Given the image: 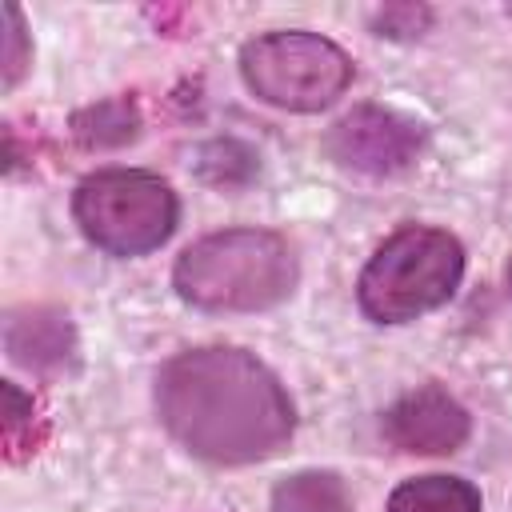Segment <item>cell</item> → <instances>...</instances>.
Segmentation results:
<instances>
[{"label": "cell", "mask_w": 512, "mask_h": 512, "mask_svg": "<svg viewBox=\"0 0 512 512\" xmlns=\"http://www.w3.org/2000/svg\"><path fill=\"white\" fill-rule=\"evenodd\" d=\"M156 412L168 436L208 464L268 460L296 428V408L276 372L228 344L172 356L156 376Z\"/></svg>", "instance_id": "cell-1"}, {"label": "cell", "mask_w": 512, "mask_h": 512, "mask_svg": "<svg viewBox=\"0 0 512 512\" xmlns=\"http://www.w3.org/2000/svg\"><path fill=\"white\" fill-rule=\"evenodd\" d=\"M296 252L268 228H228L188 244L172 268L184 304L200 312H264L292 296Z\"/></svg>", "instance_id": "cell-2"}, {"label": "cell", "mask_w": 512, "mask_h": 512, "mask_svg": "<svg viewBox=\"0 0 512 512\" xmlns=\"http://www.w3.org/2000/svg\"><path fill=\"white\" fill-rule=\"evenodd\" d=\"M464 276V248L452 232L404 224L360 272L356 300L376 324H408L452 300Z\"/></svg>", "instance_id": "cell-3"}, {"label": "cell", "mask_w": 512, "mask_h": 512, "mask_svg": "<svg viewBox=\"0 0 512 512\" xmlns=\"http://www.w3.org/2000/svg\"><path fill=\"white\" fill-rule=\"evenodd\" d=\"M72 216L80 232L108 256H144L160 248L180 216L176 192L156 172L104 168L76 184Z\"/></svg>", "instance_id": "cell-4"}, {"label": "cell", "mask_w": 512, "mask_h": 512, "mask_svg": "<svg viewBox=\"0 0 512 512\" xmlns=\"http://www.w3.org/2000/svg\"><path fill=\"white\" fill-rule=\"evenodd\" d=\"M240 76L272 108L320 112L352 84V60L320 32H268L244 44Z\"/></svg>", "instance_id": "cell-5"}, {"label": "cell", "mask_w": 512, "mask_h": 512, "mask_svg": "<svg viewBox=\"0 0 512 512\" xmlns=\"http://www.w3.org/2000/svg\"><path fill=\"white\" fill-rule=\"evenodd\" d=\"M328 156L352 172H368V176H392L404 172L420 148H424V128L392 108H352L344 120L332 124L328 140H324Z\"/></svg>", "instance_id": "cell-6"}, {"label": "cell", "mask_w": 512, "mask_h": 512, "mask_svg": "<svg viewBox=\"0 0 512 512\" xmlns=\"http://www.w3.org/2000/svg\"><path fill=\"white\" fill-rule=\"evenodd\" d=\"M380 428H384V440L400 452L444 456V452H456L468 440L472 416L456 396L428 384V388H416V392L400 396L380 416Z\"/></svg>", "instance_id": "cell-7"}, {"label": "cell", "mask_w": 512, "mask_h": 512, "mask_svg": "<svg viewBox=\"0 0 512 512\" xmlns=\"http://www.w3.org/2000/svg\"><path fill=\"white\" fill-rule=\"evenodd\" d=\"M8 360L28 372H60L76 356V336L64 312L56 308H24L4 324Z\"/></svg>", "instance_id": "cell-8"}, {"label": "cell", "mask_w": 512, "mask_h": 512, "mask_svg": "<svg viewBox=\"0 0 512 512\" xmlns=\"http://www.w3.org/2000/svg\"><path fill=\"white\" fill-rule=\"evenodd\" d=\"M388 512H480V492L460 476H412L388 496Z\"/></svg>", "instance_id": "cell-9"}, {"label": "cell", "mask_w": 512, "mask_h": 512, "mask_svg": "<svg viewBox=\"0 0 512 512\" xmlns=\"http://www.w3.org/2000/svg\"><path fill=\"white\" fill-rule=\"evenodd\" d=\"M272 512H352V496L336 472H296L272 488Z\"/></svg>", "instance_id": "cell-10"}, {"label": "cell", "mask_w": 512, "mask_h": 512, "mask_svg": "<svg viewBox=\"0 0 512 512\" xmlns=\"http://www.w3.org/2000/svg\"><path fill=\"white\" fill-rule=\"evenodd\" d=\"M76 136H80V144H96V148L124 144L136 136V112L124 100H108V104L76 116Z\"/></svg>", "instance_id": "cell-11"}, {"label": "cell", "mask_w": 512, "mask_h": 512, "mask_svg": "<svg viewBox=\"0 0 512 512\" xmlns=\"http://www.w3.org/2000/svg\"><path fill=\"white\" fill-rule=\"evenodd\" d=\"M8 16V56H4V88H16L20 72L28 68V40H24V16L16 4H4Z\"/></svg>", "instance_id": "cell-12"}, {"label": "cell", "mask_w": 512, "mask_h": 512, "mask_svg": "<svg viewBox=\"0 0 512 512\" xmlns=\"http://www.w3.org/2000/svg\"><path fill=\"white\" fill-rule=\"evenodd\" d=\"M508 292H512V260H508Z\"/></svg>", "instance_id": "cell-13"}]
</instances>
